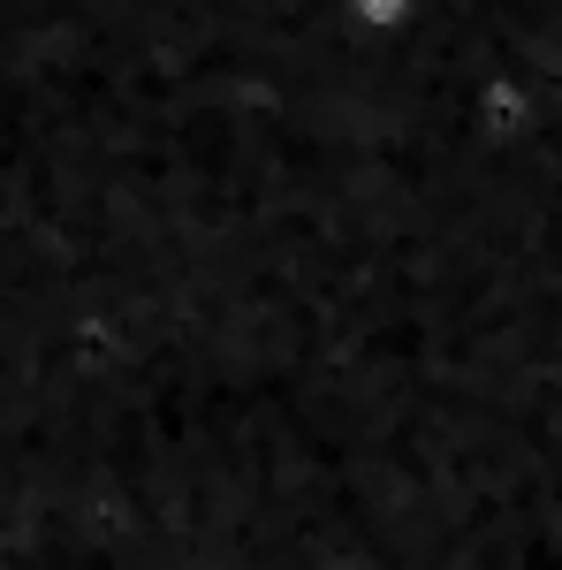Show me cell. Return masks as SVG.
Segmentation results:
<instances>
[{
  "instance_id": "6da1fadb",
  "label": "cell",
  "mask_w": 562,
  "mask_h": 570,
  "mask_svg": "<svg viewBox=\"0 0 562 570\" xmlns=\"http://www.w3.org/2000/svg\"><path fill=\"white\" fill-rule=\"evenodd\" d=\"M411 16V0H349V23L357 31H395Z\"/></svg>"
},
{
  "instance_id": "7a4b0ae2",
  "label": "cell",
  "mask_w": 562,
  "mask_h": 570,
  "mask_svg": "<svg viewBox=\"0 0 562 570\" xmlns=\"http://www.w3.org/2000/svg\"><path fill=\"white\" fill-rule=\"evenodd\" d=\"M319 570H365V563H349V556H335V563H319Z\"/></svg>"
}]
</instances>
